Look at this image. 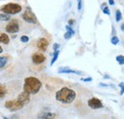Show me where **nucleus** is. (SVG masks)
<instances>
[{
	"mask_svg": "<svg viewBox=\"0 0 124 119\" xmlns=\"http://www.w3.org/2000/svg\"><path fill=\"white\" fill-rule=\"evenodd\" d=\"M77 97V93L74 89L70 88H62L55 93V98L57 101L64 103V104H70L72 103Z\"/></svg>",
	"mask_w": 124,
	"mask_h": 119,
	"instance_id": "f257e3e1",
	"label": "nucleus"
},
{
	"mask_svg": "<svg viewBox=\"0 0 124 119\" xmlns=\"http://www.w3.org/2000/svg\"><path fill=\"white\" fill-rule=\"evenodd\" d=\"M41 87H42V83L39 79L30 76L25 79L23 89H24V91L28 92L29 94H35L39 91Z\"/></svg>",
	"mask_w": 124,
	"mask_h": 119,
	"instance_id": "f03ea898",
	"label": "nucleus"
},
{
	"mask_svg": "<svg viewBox=\"0 0 124 119\" xmlns=\"http://www.w3.org/2000/svg\"><path fill=\"white\" fill-rule=\"evenodd\" d=\"M0 10L3 14H6V15H16L21 12L22 7L16 3H9V4L4 5Z\"/></svg>",
	"mask_w": 124,
	"mask_h": 119,
	"instance_id": "7ed1b4c3",
	"label": "nucleus"
},
{
	"mask_svg": "<svg viewBox=\"0 0 124 119\" xmlns=\"http://www.w3.org/2000/svg\"><path fill=\"white\" fill-rule=\"evenodd\" d=\"M5 107L7 109H9L11 112H16V111H19L20 109H22L24 107V105L17 100H9L5 103Z\"/></svg>",
	"mask_w": 124,
	"mask_h": 119,
	"instance_id": "20e7f679",
	"label": "nucleus"
},
{
	"mask_svg": "<svg viewBox=\"0 0 124 119\" xmlns=\"http://www.w3.org/2000/svg\"><path fill=\"white\" fill-rule=\"evenodd\" d=\"M22 18L28 22V23H31V24H35L37 22V18L35 17L34 14L31 11L30 8H27V10L25 11V13L22 15Z\"/></svg>",
	"mask_w": 124,
	"mask_h": 119,
	"instance_id": "39448f33",
	"label": "nucleus"
},
{
	"mask_svg": "<svg viewBox=\"0 0 124 119\" xmlns=\"http://www.w3.org/2000/svg\"><path fill=\"white\" fill-rule=\"evenodd\" d=\"M19 30V24L16 19L12 20L7 26H6V31L10 33H16Z\"/></svg>",
	"mask_w": 124,
	"mask_h": 119,
	"instance_id": "423d86ee",
	"label": "nucleus"
},
{
	"mask_svg": "<svg viewBox=\"0 0 124 119\" xmlns=\"http://www.w3.org/2000/svg\"><path fill=\"white\" fill-rule=\"evenodd\" d=\"M88 106H89L91 109H93V110H96V109H101V108H103L102 102H101L98 98H95V97L91 98V99L88 101Z\"/></svg>",
	"mask_w": 124,
	"mask_h": 119,
	"instance_id": "0eeeda50",
	"label": "nucleus"
},
{
	"mask_svg": "<svg viewBox=\"0 0 124 119\" xmlns=\"http://www.w3.org/2000/svg\"><path fill=\"white\" fill-rule=\"evenodd\" d=\"M45 56L42 52H36V53H33L31 55V61L35 64V65H39V64H42L44 61H45Z\"/></svg>",
	"mask_w": 124,
	"mask_h": 119,
	"instance_id": "6e6552de",
	"label": "nucleus"
},
{
	"mask_svg": "<svg viewBox=\"0 0 124 119\" xmlns=\"http://www.w3.org/2000/svg\"><path fill=\"white\" fill-rule=\"evenodd\" d=\"M16 100L19 101L20 103H22L23 105L28 104V103L30 102V94H29L28 92H26V91H22V92L18 95V97H17Z\"/></svg>",
	"mask_w": 124,
	"mask_h": 119,
	"instance_id": "1a4fd4ad",
	"label": "nucleus"
},
{
	"mask_svg": "<svg viewBox=\"0 0 124 119\" xmlns=\"http://www.w3.org/2000/svg\"><path fill=\"white\" fill-rule=\"evenodd\" d=\"M48 46H49V42H48V40H47L46 38H40L37 41V47L42 52H45L46 51Z\"/></svg>",
	"mask_w": 124,
	"mask_h": 119,
	"instance_id": "9d476101",
	"label": "nucleus"
},
{
	"mask_svg": "<svg viewBox=\"0 0 124 119\" xmlns=\"http://www.w3.org/2000/svg\"><path fill=\"white\" fill-rule=\"evenodd\" d=\"M58 74H81V72H79V71H75V70H71V69H69V68H67V67H61V68H59L58 69Z\"/></svg>",
	"mask_w": 124,
	"mask_h": 119,
	"instance_id": "9b49d317",
	"label": "nucleus"
},
{
	"mask_svg": "<svg viewBox=\"0 0 124 119\" xmlns=\"http://www.w3.org/2000/svg\"><path fill=\"white\" fill-rule=\"evenodd\" d=\"M54 117H55V113L51 112H41L40 114H38L39 119H54Z\"/></svg>",
	"mask_w": 124,
	"mask_h": 119,
	"instance_id": "f8f14e48",
	"label": "nucleus"
},
{
	"mask_svg": "<svg viewBox=\"0 0 124 119\" xmlns=\"http://www.w3.org/2000/svg\"><path fill=\"white\" fill-rule=\"evenodd\" d=\"M66 30H67V32L64 34V38L66 39V40H68V39H70L76 32H75V30L72 29V27L71 26H69V25H67L66 26Z\"/></svg>",
	"mask_w": 124,
	"mask_h": 119,
	"instance_id": "ddd939ff",
	"label": "nucleus"
},
{
	"mask_svg": "<svg viewBox=\"0 0 124 119\" xmlns=\"http://www.w3.org/2000/svg\"><path fill=\"white\" fill-rule=\"evenodd\" d=\"M0 42H1V43H4V44H9V42H10L9 36H8L6 33L0 34Z\"/></svg>",
	"mask_w": 124,
	"mask_h": 119,
	"instance_id": "4468645a",
	"label": "nucleus"
},
{
	"mask_svg": "<svg viewBox=\"0 0 124 119\" xmlns=\"http://www.w3.org/2000/svg\"><path fill=\"white\" fill-rule=\"evenodd\" d=\"M58 55H59V51L58 50H56V51H54V56H53V59L51 61V66H53L54 63H55V61L57 60L58 58Z\"/></svg>",
	"mask_w": 124,
	"mask_h": 119,
	"instance_id": "2eb2a0df",
	"label": "nucleus"
},
{
	"mask_svg": "<svg viewBox=\"0 0 124 119\" xmlns=\"http://www.w3.org/2000/svg\"><path fill=\"white\" fill-rule=\"evenodd\" d=\"M6 92H7V90H6L5 86L0 84V98H3L5 96V94H6Z\"/></svg>",
	"mask_w": 124,
	"mask_h": 119,
	"instance_id": "dca6fc26",
	"label": "nucleus"
},
{
	"mask_svg": "<svg viewBox=\"0 0 124 119\" xmlns=\"http://www.w3.org/2000/svg\"><path fill=\"white\" fill-rule=\"evenodd\" d=\"M101 8H102V11H103V14H105V15H110V10H109V8L107 7V5H106V3H103L102 5H101Z\"/></svg>",
	"mask_w": 124,
	"mask_h": 119,
	"instance_id": "f3484780",
	"label": "nucleus"
},
{
	"mask_svg": "<svg viewBox=\"0 0 124 119\" xmlns=\"http://www.w3.org/2000/svg\"><path fill=\"white\" fill-rule=\"evenodd\" d=\"M7 62H8V58L7 57H5V56L0 57V69L3 68V67H5L6 64H7Z\"/></svg>",
	"mask_w": 124,
	"mask_h": 119,
	"instance_id": "a211bd4d",
	"label": "nucleus"
},
{
	"mask_svg": "<svg viewBox=\"0 0 124 119\" xmlns=\"http://www.w3.org/2000/svg\"><path fill=\"white\" fill-rule=\"evenodd\" d=\"M11 19V16L6 14H0V21H8Z\"/></svg>",
	"mask_w": 124,
	"mask_h": 119,
	"instance_id": "6ab92c4d",
	"label": "nucleus"
},
{
	"mask_svg": "<svg viewBox=\"0 0 124 119\" xmlns=\"http://www.w3.org/2000/svg\"><path fill=\"white\" fill-rule=\"evenodd\" d=\"M121 18H122L121 12H120L119 10H117V11L116 12V22H119V21L121 20Z\"/></svg>",
	"mask_w": 124,
	"mask_h": 119,
	"instance_id": "aec40b11",
	"label": "nucleus"
},
{
	"mask_svg": "<svg viewBox=\"0 0 124 119\" xmlns=\"http://www.w3.org/2000/svg\"><path fill=\"white\" fill-rule=\"evenodd\" d=\"M111 42H112L113 45H117L119 43V39H118L117 36H113V37L111 38Z\"/></svg>",
	"mask_w": 124,
	"mask_h": 119,
	"instance_id": "412c9836",
	"label": "nucleus"
},
{
	"mask_svg": "<svg viewBox=\"0 0 124 119\" xmlns=\"http://www.w3.org/2000/svg\"><path fill=\"white\" fill-rule=\"evenodd\" d=\"M116 61L118 62V64L119 65H123L124 64V56L123 55H118V56H116Z\"/></svg>",
	"mask_w": 124,
	"mask_h": 119,
	"instance_id": "4be33fe9",
	"label": "nucleus"
},
{
	"mask_svg": "<svg viewBox=\"0 0 124 119\" xmlns=\"http://www.w3.org/2000/svg\"><path fill=\"white\" fill-rule=\"evenodd\" d=\"M20 40H21L23 43H27V42H29L30 38H29L27 35H22V36H21V38H20Z\"/></svg>",
	"mask_w": 124,
	"mask_h": 119,
	"instance_id": "5701e85b",
	"label": "nucleus"
},
{
	"mask_svg": "<svg viewBox=\"0 0 124 119\" xmlns=\"http://www.w3.org/2000/svg\"><path fill=\"white\" fill-rule=\"evenodd\" d=\"M119 87H120V89H121V90H120V94L122 95V94H123V92H124V84H123V82H121V83L119 84Z\"/></svg>",
	"mask_w": 124,
	"mask_h": 119,
	"instance_id": "b1692460",
	"label": "nucleus"
},
{
	"mask_svg": "<svg viewBox=\"0 0 124 119\" xmlns=\"http://www.w3.org/2000/svg\"><path fill=\"white\" fill-rule=\"evenodd\" d=\"M81 80L84 81V82H91V81L93 80V78H92V77H87V78H82Z\"/></svg>",
	"mask_w": 124,
	"mask_h": 119,
	"instance_id": "393cba45",
	"label": "nucleus"
},
{
	"mask_svg": "<svg viewBox=\"0 0 124 119\" xmlns=\"http://www.w3.org/2000/svg\"><path fill=\"white\" fill-rule=\"evenodd\" d=\"M53 49H54V51H56V50H58V49H59V44H57V43H55V44L54 45V47H53Z\"/></svg>",
	"mask_w": 124,
	"mask_h": 119,
	"instance_id": "a878e982",
	"label": "nucleus"
},
{
	"mask_svg": "<svg viewBox=\"0 0 124 119\" xmlns=\"http://www.w3.org/2000/svg\"><path fill=\"white\" fill-rule=\"evenodd\" d=\"M81 7H82V4H81V1L79 0V1H78V11L81 10Z\"/></svg>",
	"mask_w": 124,
	"mask_h": 119,
	"instance_id": "bb28decb",
	"label": "nucleus"
},
{
	"mask_svg": "<svg viewBox=\"0 0 124 119\" xmlns=\"http://www.w3.org/2000/svg\"><path fill=\"white\" fill-rule=\"evenodd\" d=\"M73 24H75V20H74V19H70V20H69L68 25H69V26H72Z\"/></svg>",
	"mask_w": 124,
	"mask_h": 119,
	"instance_id": "cd10ccee",
	"label": "nucleus"
},
{
	"mask_svg": "<svg viewBox=\"0 0 124 119\" xmlns=\"http://www.w3.org/2000/svg\"><path fill=\"white\" fill-rule=\"evenodd\" d=\"M109 4H110L111 6H114V5H115V1H114V0H109Z\"/></svg>",
	"mask_w": 124,
	"mask_h": 119,
	"instance_id": "c85d7f7f",
	"label": "nucleus"
},
{
	"mask_svg": "<svg viewBox=\"0 0 124 119\" xmlns=\"http://www.w3.org/2000/svg\"><path fill=\"white\" fill-rule=\"evenodd\" d=\"M120 30H122V31H123V30H124V25H123V24L121 25V27H120Z\"/></svg>",
	"mask_w": 124,
	"mask_h": 119,
	"instance_id": "c756f323",
	"label": "nucleus"
},
{
	"mask_svg": "<svg viewBox=\"0 0 124 119\" xmlns=\"http://www.w3.org/2000/svg\"><path fill=\"white\" fill-rule=\"evenodd\" d=\"M3 52V49H2V47H1V46H0V53H1V52Z\"/></svg>",
	"mask_w": 124,
	"mask_h": 119,
	"instance_id": "7c9ffc66",
	"label": "nucleus"
},
{
	"mask_svg": "<svg viewBox=\"0 0 124 119\" xmlns=\"http://www.w3.org/2000/svg\"><path fill=\"white\" fill-rule=\"evenodd\" d=\"M78 1H79V0H78Z\"/></svg>",
	"mask_w": 124,
	"mask_h": 119,
	"instance_id": "2f4dec72",
	"label": "nucleus"
}]
</instances>
